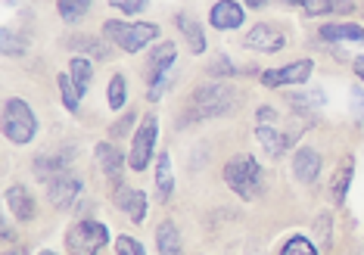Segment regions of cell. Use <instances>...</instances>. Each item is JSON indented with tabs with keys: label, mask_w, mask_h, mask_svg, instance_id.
<instances>
[{
	"label": "cell",
	"mask_w": 364,
	"mask_h": 255,
	"mask_svg": "<svg viewBox=\"0 0 364 255\" xmlns=\"http://www.w3.org/2000/svg\"><path fill=\"white\" fill-rule=\"evenodd\" d=\"M103 40L115 44L125 53H140L146 47H156L159 40V26L156 22H128V19H106Z\"/></svg>",
	"instance_id": "cell-1"
},
{
	"label": "cell",
	"mask_w": 364,
	"mask_h": 255,
	"mask_svg": "<svg viewBox=\"0 0 364 255\" xmlns=\"http://www.w3.org/2000/svg\"><path fill=\"white\" fill-rule=\"evenodd\" d=\"M240 106V97L230 85H203L190 97V109L196 112V119H221L230 115Z\"/></svg>",
	"instance_id": "cell-2"
},
{
	"label": "cell",
	"mask_w": 364,
	"mask_h": 255,
	"mask_svg": "<svg viewBox=\"0 0 364 255\" xmlns=\"http://www.w3.org/2000/svg\"><path fill=\"white\" fill-rule=\"evenodd\" d=\"M225 184L234 190L240 200H255L262 193V166L255 156H246L240 153L225 166Z\"/></svg>",
	"instance_id": "cell-3"
},
{
	"label": "cell",
	"mask_w": 364,
	"mask_h": 255,
	"mask_svg": "<svg viewBox=\"0 0 364 255\" xmlns=\"http://www.w3.org/2000/svg\"><path fill=\"white\" fill-rule=\"evenodd\" d=\"M4 134H6V141L16 146H26L35 141L38 119H35V109H31L22 97L4 100Z\"/></svg>",
	"instance_id": "cell-4"
},
{
	"label": "cell",
	"mask_w": 364,
	"mask_h": 255,
	"mask_svg": "<svg viewBox=\"0 0 364 255\" xmlns=\"http://www.w3.org/2000/svg\"><path fill=\"white\" fill-rule=\"evenodd\" d=\"M106 243H109V230L103 221L81 218L65 230V249L72 255H97Z\"/></svg>",
	"instance_id": "cell-5"
},
{
	"label": "cell",
	"mask_w": 364,
	"mask_h": 255,
	"mask_svg": "<svg viewBox=\"0 0 364 255\" xmlns=\"http://www.w3.org/2000/svg\"><path fill=\"white\" fill-rule=\"evenodd\" d=\"M156 141H159V119L153 112L140 115L137 131L131 137V153H128V168L131 171H146L153 153H156Z\"/></svg>",
	"instance_id": "cell-6"
},
{
	"label": "cell",
	"mask_w": 364,
	"mask_h": 255,
	"mask_svg": "<svg viewBox=\"0 0 364 255\" xmlns=\"http://www.w3.org/2000/svg\"><path fill=\"white\" fill-rule=\"evenodd\" d=\"M314 72V63L311 60H293V63H284L277 69H268L262 72L259 81L264 87H287V85H305Z\"/></svg>",
	"instance_id": "cell-7"
},
{
	"label": "cell",
	"mask_w": 364,
	"mask_h": 255,
	"mask_svg": "<svg viewBox=\"0 0 364 255\" xmlns=\"http://www.w3.org/2000/svg\"><path fill=\"white\" fill-rule=\"evenodd\" d=\"M94 162H97V168H100V175L106 178V184L112 187H122V175H125V166H128V159L122 156L109 141H103V143H97V150H94Z\"/></svg>",
	"instance_id": "cell-8"
},
{
	"label": "cell",
	"mask_w": 364,
	"mask_h": 255,
	"mask_svg": "<svg viewBox=\"0 0 364 255\" xmlns=\"http://www.w3.org/2000/svg\"><path fill=\"white\" fill-rule=\"evenodd\" d=\"M243 44L250 47V50H255V53H280L287 47V35L277 26L259 22V26H252L250 31H246Z\"/></svg>",
	"instance_id": "cell-9"
},
{
	"label": "cell",
	"mask_w": 364,
	"mask_h": 255,
	"mask_svg": "<svg viewBox=\"0 0 364 255\" xmlns=\"http://www.w3.org/2000/svg\"><path fill=\"white\" fill-rule=\"evenodd\" d=\"M112 202H115V209L125 212V215L134 221V224H140V221L146 218V209H150V202H146V193L137 190V187H128V184L115 187V190H112Z\"/></svg>",
	"instance_id": "cell-10"
},
{
	"label": "cell",
	"mask_w": 364,
	"mask_h": 255,
	"mask_svg": "<svg viewBox=\"0 0 364 255\" xmlns=\"http://www.w3.org/2000/svg\"><path fill=\"white\" fill-rule=\"evenodd\" d=\"M78 193H81V178L75 175H60V178H53V180H47V200H50L53 209H72V202L78 200Z\"/></svg>",
	"instance_id": "cell-11"
},
{
	"label": "cell",
	"mask_w": 364,
	"mask_h": 255,
	"mask_svg": "<svg viewBox=\"0 0 364 255\" xmlns=\"http://www.w3.org/2000/svg\"><path fill=\"white\" fill-rule=\"evenodd\" d=\"M175 60H178L175 40H162V44L150 47V53H146V81H156V78H162V75H171V69H175Z\"/></svg>",
	"instance_id": "cell-12"
},
{
	"label": "cell",
	"mask_w": 364,
	"mask_h": 255,
	"mask_svg": "<svg viewBox=\"0 0 364 255\" xmlns=\"http://www.w3.org/2000/svg\"><path fill=\"white\" fill-rule=\"evenodd\" d=\"M246 22V13L243 6L234 4V0H218V4L209 10V26L218 28V31H234Z\"/></svg>",
	"instance_id": "cell-13"
},
{
	"label": "cell",
	"mask_w": 364,
	"mask_h": 255,
	"mask_svg": "<svg viewBox=\"0 0 364 255\" xmlns=\"http://www.w3.org/2000/svg\"><path fill=\"white\" fill-rule=\"evenodd\" d=\"M318 35L327 44H364V26H355V22H327Z\"/></svg>",
	"instance_id": "cell-14"
},
{
	"label": "cell",
	"mask_w": 364,
	"mask_h": 255,
	"mask_svg": "<svg viewBox=\"0 0 364 255\" xmlns=\"http://www.w3.org/2000/svg\"><path fill=\"white\" fill-rule=\"evenodd\" d=\"M318 175H321V153L311 150V146L296 150V156H293V178L299 180V184H314Z\"/></svg>",
	"instance_id": "cell-15"
},
{
	"label": "cell",
	"mask_w": 364,
	"mask_h": 255,
	"mask_svg": "<svg viewBox=\"0 0 364 255\" xmlns=\"http://www.w3.org/2000/svg\"><path fill=\"white\" fill-rule=\"evenodd\" d=\"M6 205H10V212L19 221H35V215H38L35 196H31L28 187H22V184H13L10 190H6Z\"/></svg>",
	"instance_id": "cell-16"
},
{
	"label": "cell",
	"mask_w": 364,
	"mask_h": 255,
	"mask_svg": "<svg viewBox=\"0 0 364 255\" xmlns=\"http://www.w3.org/2000/svg\"><path fill=\"white\" fill-rule=\"evenodd\" d=\"M65 47H69V50L85 53L87 60H100V63H106L112 56V50H109V44H106V40H97V38H90V35H72V38H65Z\"/></svg>",
	"instance_id": "cell-17"
},
{
	"label": "cell",
	"mask_w": 364,
	"mask_h": 255,
	"mask_svg": "<svg viewBox=\"0 0 364 255\" xmlns=\"http://www.w3.org/2000/svg\"><path fill=\"white\" fill-rule=\"evenodd\" d=\"M175 22H178V31L184 35V40H187V47L193 53H205V47H209V40H205V31H203V26L193 19V16H187V13H178L175 16Z\"/></svg>",
	"instance_id": "cell-18"
},
{
	"label": "cell",
	"mask_w": 364,
	"mask_h": 255,
	"mask_svg": "<svg viewBox=\"0 0 364 255\" xmlns=\"http://www.w3.org/2000/svg\"><path fill=\"white\" fill-rule=\"evenodd\" d=\"M156 249L159 255H181L184 252V243H181V230L171 218H165L159 227H156Z\"/></svg>",
	"instance_id": "cell-19"
},
{
	"label": "cell",
	"mask_w": 364,
	"mask_h": 255,
	"mask_svg": "<svg viewBox=\"0 0 364 255\" xmlns=\"http://www.w3.org/2000/svg\"><path fill=\"white\" fill-rule=\"evenodd\" d=\"M255 137H259V146L271 156V159H277V156L284 153L287 146H293V141H289V134H280V131H277L274 125H271V128L259 125V128H255Z\"/></svg>",
	"instance_id": "cell-20"
},
{
	"label": "cell",
	"mask_w": 364,
	"mask_h": 255,
	"mask_svg": "<svg viewBox=\"0 0 364 255\" xmlns=\"http://www.w3.org/2000/svg\"><path fill=\"white\" fill-rule=\"evenodd\" d=\"M156 190H159V200L168 202L171 193H175V171H171V153H159L156 159Z\"/></svg>",
	"instance_id": "cell-21"
},
{
	"label": "cell",
	"mask_w": 364,
	"mask_h": 255,
	"mask_svg": "<svg viewBox=\"0 0 364 255\" xmlns=\"http://www.w3.org/2000/svg\"><path fill=\"white\" fill-rule=\"evenodd\" d=\"M65 166H69V153H60V156L44 153V156H38L35 159V175L41 180H53V178L65 175Z\"/></svg>",
	"instance_id": "cell-22"
},
{
	"label": "cell",
	"mask_w": 364,
	"mask_h": 255,
	"mask_svg": "<svg viewBox=\"0 0 364 255\" xmlns=\"http://www.w3.org/2000/svg\"><path fill=\"white\" fill-rule=\"evenodd\" d=\"M352 178H355V159H346L343 166L336 168L333 184H330V196H333L336 205L346 202V193H349V187H352Z\"/></svg>",
	"instance_id": "cell-23"
},
{
	"label": "cell",
	"mask_w": 364,
	"mask_h": 255,
	"mask_svg": "<svg viewBox=\"0 0 364 255\" xmlns=\"http://www.w3.org/2000/svg\"><path fill=\"white\" fill-rule=\"evenodd\" d=\"M69 75H72V81L78 85L81 94H87L90 78H94V60H87V56H72V63H69Z\"/></svg>",
	"instance_id": "cell-24"
},
{
	"label": "cell",
	"mask_w": 364,
	"mask_h": 255,
	"mask_svg": "<svg viewBox=\"0 0 364 255\" xmlns=\"http://www.w3.org/2000/svg\"><path fill=\"white\" fill-rule=\"evenodd\" d=\"M87 10H90V0H56V13H60V19L69 22V26L85 19Z\"/></svg>",
	"instance_id": "cell-25"
},
{
	"label": "cell",
	"mask_w": 364,
	"mask_h": 255,
	"mask_svg": "<svg viewBox=\"0 0 364 255\" xmlns=\"http://www.w3.org/2000/svg\"><path fill=\"white\" fill-rule=\"evenodd\" d=\"M56 85H60L63 106H65V109H69V112H78V106H81V97H85V94H81V90H78V85H75V81H72V75H69V72L56 78Z\"/></svg>",
	"instance_id": "cell-26"
},
{
	"label": "cell",
	"mask_w": 364,
	"mask_h": 255,
	"mask_svg": "<svg viewBox=\"0 0 364 255\" xmlns=\"http://www.w3.org/2000/svg\"><path fill=\"white\" fill-rule=\"evenodd\" d=\"M106 100H109V109H115V112H122V106L128 103V81H125V75H115L109 78V87H106Z\"/></svg>",
	"instance_id": "cell-27"
},
{
	"label": "cell",
	"mask_w": 364,
	"mask_h": 255,
	"mask_svg": "<svg viewBox=\"0 0 364 255\" xmlns=\"http://www.w3.org/2000/svg\"><path fill=\"white\" fill-rule=\"evenodd\" d=\"M280 255H321L318 252V246H314L309 237H302V234H293L289 240L284 243V249H280Z\"/></svg>",
	"instance_id": "cell-28"
},
{
	"label": "cell",
	"mask_w": 364,
	"mask_h": 255,
	"mask_svg": "<svg viewBox=\"0 0 364 255\" xmlns=\"http://www.w3.org/2000/svg\"><path fill=\"white\" fill-rule=\"evenodd\" d=\"M333 218H330V212H321L318 218H314V234H318V240H321V246H330V240H333Z\"/></svg>",
	"instance_id": "cell-29"
},
{
	"label": "cell",
	"mask_w": 364,
	"mask_h": 255,
	"mask_svg": "<svg viewBox=\"0 0 364 255\" xmlns=\"http://www.w3.org/2000/svg\"><path fill=\"white\" fill-rule=\"evenodd\" d=\"M115 252H119V255H146L144 243L134 240V237H128V234L115 237Z\"/></svg>",
	"instance_id": "cell-30"
},
{
	"label": "cell",
	"mask_w": 364,
	"mask_h": 255,
	"mask_svg": "<svg viewBox=\"0 0 364 255\" xmlns=\"http://www.w3.org/2000/svg\"><path fill=\"white\" fill-rule=\"evenodd\" d=\"M289 4L302 6L309 16H330V0H289Z\"/></svg>",
	"instance_id": "cell-31"
},
{
	"label": "cell",
	"mask_w": 364,
	"mask_h": 255,
	"mask_svg": "<svg viewBox=\"0 0 364 255\" xmlns=\"http://www.w3.org/2000/svg\"><path fill=\"white\" fill-rule=\"evenodd\" d=\"M122 16H140L146 10V0H109Z\"/></svg>",
	"instance_id": "cell-32"
},
{
	"label": "cell",
	"mask_w": 364,
	"mask_h": 255,
	"mask_svg": "<svg viewBox=\"0 0 364 255\" xmlns=\"http://www.w3.org/2000/svg\"><path fill=\"white\" fill-rule=\"evenodd\" d=\"M134 121H140V115H137V112H125V115H122V119H119V121H115V125L109 128V137H112V141H115V137L128 134V128H131V125H134Z\"/></svg>",
	"instance_id": "cell-33"
},
{
	"label": "cell",
	"mask_w": 364,
	"mask_h": 255,
	"mask_svg": "<svg viewBox=\"0 0 364 255\" xmlns=\"http://www.w3.org/2000/svg\"><path fill=\"white\" fill-rule=\"evenodd\" d=\"M4 53L6 56H22L26 53V44H16V35L10 28H4Z\"/></svg>",
	"instance_id": "cell-34"
},
{
	"label": "cell",
	"mask_w": 364,
	"mask_h": 255,
	"mask_svg": "<svg viewBox=\"0 0 364 255\" xmlns=\"http://www.w3.org/2000/svg\"><path fill=\"white\" fill-rule=\"evenodd\" d=\"M209 72H212V75H234V63H230L228 60V56H215V60H212V65H209Z\"/></svg>",
	"instance_id": "cell-35"
},
{
	"label": "cell",
	"mask_w": 364,
	"mask_h": 255,
	"mask_svg": "<svg viewBox=\"0 0 364 255\" xmlns=\"http://www.w3.org/2000/svg\"><path fill=\"white\" fill-rule=\"evenodd\" d=\"M352 115L358 121H364V87L361 85L352 87Z\"/></svg>",
	"instance_id": "cell-36"
},
{
	"label": "cell",
	"mask_w": 364,
	"mask_h": 255,
	"mask_svg": "<svg viewBox=\"0 0 364 255\" xmlns=\"http://www.w3.org/2000/svg\"><path fill=\"white\" fill-rule=\"evenodd\" d=\"M259 125H264V128H271V125H277V112L271 109V106H259Z\"/></svg>",
	"instance_id": "cell-37"
},
{
	"label": "cell",
	"mask_w": 364,
	"mask_h": 255,
	"mask_svg": "<svg viewBox=\"0 0 364 255\" xmlns=\"http://www.w3.org/2000/svg\"><path fill=\"white\" fill-rule=\"evenodd\" d=\"M355 10V4L352 0H330V16H346V13H352Z\"/></svg>",
	"instance_id": "cell-38"
},
{
	"label": "cell",
	"mask_w": 364,
	"mask_h": 255,
	"mask_svg": "<svg viewBox=\"0 0 364 255\" xmlns=\"http://www.w3.org/2000/svg\"><path fill=\"white\" fill-rule=\"evenodd\" d=\"M352 72H355V78H358V81H364V53L358 56V60H355V65H352Z\"/></svg>",
	"instance_id": "cell-39"
},
{
	"label": "cell",
	"mask_w": 364,
	"mask_h": 255,
	"mask_svg": "<svg viewBox=\"0 0 364 255\" xmlns=\"http://www.w3.org/2000/svg\"><path fill=\"white\" fill-rule=\"evenodd\" d=\"M243 4H246V6H252V10H262V6L268 4V0H243Z\"/></svg>",
	"instance_id": "cell-40"
},
{
	"label": "cell",
	"mask_w": 364,
	"mask_h": 255,
	"mask_svg": "<svg viewBox=\"0 0 364 255\" xmlns=\"http://www.w3.org/2000/svg\"><path fill=\"white\" fill-rule=\"evenodd\" d=\"M4 240H13V227H10V221H4Z\"/></svg>",
	"instance_id": "cell-41"
},
{
	"label": "cell",
	"mask_w": 364,
	"mask_h": 255,
	"mask_svg": "<svg viewBox=\"0 0 364 255\" xmlns=\"http://www.w3.org/2000/svg\"><path fill=\"white\" fill-rule=\"evenodd\" d=\"M38 255H56L53 249H44V252H38Z\"/></svg>",
	"instance_id": "cell-42"
},
{
	"label": "cell",
	"mask_w": 364,
	"mask_h": 255,
	"mask_svg": "<svg viewBox=\"0 0 364 255\" xmlns=\"http://www.w3.org/2000/svg\"><path fill=\"white\" fill-rule=\"evenodd\" d=\"M355 255H364V249H358V252H355Z\"/></svg>",
	"instance_id": "cell-43"
},
{
	"label": "cell",
	"mask_w": 364,
	"mask_h": 255,
	"mask_svg": "<svg viewBox=\"0 0 364 255\" xmlns=\"http://www.w3.org/2000/svg\"><path fill=\"white\" fill-rule=\"evenodd\" d=\"M6 255H19V252H6Z\"/></svg>",
	"instance_id": "cell-44"
}]
</instances>
